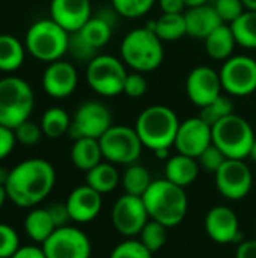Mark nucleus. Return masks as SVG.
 Wrapping results in <instances>:
<instances>
[{
  "label": "nucleus",
  "mask_w": 256,
  "mask_h": 258,
  "mask_svg": "<svg viewBox=\"0 0 256 258\" xmlns=\"http://www.w3.org/2000/svg\"><path fill=\"white\" fill-rule=\"evenodd\" d=\"M169 150H170V148H163V150H157V151H154V154H155V157H157V159H161V160H167V159H169Z\"/></svg>",
  "instance_id": "09e8293b"
},
{
  "label": "nucleus",
  "mask_w": 256,
  "mask_h": 258,
  "mask_svg": "<svg viewBox=\"0 0 256 258\" xmlns=\"http://www.w3.org/2000/svg\"><path fill=\"white\" fill-rule=\"evenodd\" d=\"M214 177L216 187L220 195L231 201H238L247 197L253 184L250 168L244 163V160L238 159H226Z\"/></svg>",
  "instance_id": "ddd939ff"
},
{
  "label": "nucleus",
  "mask_w": 256,
  "mask_h": 258,
  "mask_svg": "<svg viewBox=\"0 0 256 258\" xmlns=\"http://www.w3.org/2000/svg\"><path fill=\"white\" fill-rule=\"evenodd\" d=\"M247 11H256V0H241Z\"/></svg>",
  "instance_id": "603ef678"
},
{
  "label": "nucleus",
  "mask_w": 256,
  "mask_h": 258,
  "mask_svg": "<svg viewBox=\"0 0 256 258\" xmlns=\"http://www.w3.org/2000/svg\"><path fill=\"white\" fill-rule=\"evenodd\" d=\"M205 231L211 240L220 245L237 243L241 240L238 218L228 206H216L210 209L205 216Z\"/></svg>",
  "instance_id": "f3484780"
},
{
  "label": "nucleus",
  "mask_w": 256,
  "mask_h": 258,
  "mask_svg": "<svg viewBox=\"0 0 256 258\" xmlns=\"http://www.w3.org/2000/svg\"><path fill=\"white\" fill-rule=\"evenodd\" d=\"M213 6L216 12L219 14L220 20L229 24L234 23L246 11L241 0H216Z\"/></svg>",
  "instance_id": "58836bf2"
},
{
  "label": "nucleus",
  "mask_w": 256,
  "mask_h": 258,
  "mask_svg": "<svg viewBox=\"0 0 256 258\" xmlns=\"http://www.w3.org/2000/svg\"><path fill=\"white\" fill-rule=\"evenodd\" d=\"M35 106L30 85L17 76L0 79V124L15 130L26 122Z\"/></svg>",
  "instance_id": "423d86ee"
},
{
  "label": "nucleus",
  "mask_w": 256,
  "mask_h": 258,
  "mask_svg": "<svg viewBox=\"0 0 256 258\" xmlns=\"http://www.w3.org/2000/svg\"><path fill=\"white\" fill-rule=\"evenodd\" d=\"M249 157H250V159H252V160L256 163V138H255V141H253V144H252V148H250Z\"/></svg>",
  "instance_id": "5fc2aeb1"
},
{
  "label": "nucleus",
  "mask_w": 256,
  "mask_h": 258,
  "mask_svg": "<svg viewBox=\"0 0 256 258\" xmlns=\"http://www.w3.org/2000/svg\"><path fill=\"white\" fill-rule=\"evenodd\" d=\"M127 70L122 59L110 54H97L86 68V80L94 92L103 97H116L124 92Z\"/></svg>",
  "instance_id": "6e6552de"
},
{
  "label": "nucleus",
  "mask_w": 256,
  "mask_h": 258,
  "mask_svg": "<svg viewBox=\"0 0 256 258\" xmlns=\"http://www.w3.org/2000/svg\"><path fill=\"white\" fill-rule=\"evenodd\" d=\"M78 83L77 70L72 63L66 60H56L48 63L42 74V86L44 91L51 98H66L69 97Z\"/></svg>",
  "instance_id": "a211bd4d"
},
{
  "label": "nucleus",
  "mask_w": 256,
  "mask_h": 258,
  "mask_svg": "<svg viewBox=\"0 0 256 258\" xmlns=\"http://www.w3.org/2000/svg\"><path fill=\"white\" fill-rule=\"evenodd\" d=\"M112 127V113L100 101L81 103L71 118L69 136L75 141L80 138L100 139Z\"/></svg>",
  "instance_id": "9b49d317"
},
{
  "label": "nucleus",
  "mask_w": 256,
  "mask_h": 258,
  "mask_svg": "<svg viewBox=\"0 0 256 258\" xmlns=\"http://www.w3.org/2000/svg\"><path fill=\"white\" fill-rule=\"evenodd\" d=\"M92 17L89 0H51L50 18L68 33L78 32Z\"/></svg>",
  "instance_id": "6ab92c4d"
},
{
  "label": "nucleus",
  "mask_w": 256,
  "mask_h": 258,
  "mask_svg": "<svg viewBox=\"0 0 256 258\" xmlns=\"http://www.w3.org/2000/svg\"><path fill=\"white\" fill-rule=\"evenodd\" d=\"M237 45L256 50V11H244L234 23L229 24Z\"/></svg>",
  "instance_id": "c85d7f7f"
},
{
  "label": "nucleus",
  "mask_w": 256,
  "mask_h": 258,
  "mask_svg": "<svg viewBox=\"0 0 256 258\" xmlns=\"http://www.w3.org/2000/svg\"><path fill=\"white\" fill-rule=\"evenodd\" d=\"M149 221L142 197L124 194L116 200L112 209V224L115 230L125 237L139 236L145 224Z\"/></svg>",
  "instance_id": "4468645a"
},
{
  "label": "nucleus",
  "mask_w": 256,
  "mask_h": 258,
  "mask_svg": "<svg viewBox=\"0 0 256 258\" xmlns=\"http://www.w3.org/2000/svg\"><path fill=\"white\" fill-rule=\"evenodd\" d=\"M184 3H186V8H195V6L207 5L208 0H184Z\"/></svg>",
  "instance_id": "8fccbe9b"
},
{
  "label": "nucleus",
  "mask_w": 256,
  "mask_h": 258,
  "mask_svg": "<svg viewBox=\"0 0 256 258\" xmlns=\"http://www.w3.org/2000/svg\"><path fill=\"white\" fill-rule=\"evenodd\" d=\"M184 18L187 26V36L196 39H205L214 29L223 24L214 6L208 3L202 6L187 8V11H184Z\"/></svg>",
  "instance_id": "412c9836"
},
{
  "label": "nucleus",
  "mask_w": 256,
  "mask_h": 258,
  "mask_svg": "<svg viewBox=\"0 0 256 258\" xmlns=\"http://www.w3.org/2000/svg\"><path fill=\"white\" fill-rule=\"evenodd\" d=\"M104 157L98 139L80 138L74 141V145L71 148V160L77 169L88 172L98 163H101Z\"/></svg>",
  "instance_id": "b1692460"
},
{
  "label": "nucleus",
  "mask_w": 256,
  "mask_h": 258,
  "mask_svg": "<svg viewBox=\"0 0 256 258\" xmlns=\"http://www.w3.org/2000/svg\"><path fill=\"white\" fill-rule=\"evenodd\" d=\"M69 33L51 18L35 21L24 38L26 50L41 62L60 60L68 53Z\"/></svg>",
  "instance_id": "39448f33"
},
{
  "label": "nucleus",
  "mask_w": 256,
  "mask_h": 258,
  "mask_svg": "<svg viewBox=\"0 0 256 258\" xmlns=\"http://www.w3.org/2000/svg\"><path fill=\"white\" fill-rule=\"evenodd\" d=\"M148 91V80L142 73H128L124 85V94L130 98H142Z\"/></svg>",
  "instance_id": "79ce46f5"
},
{
  "label": "nucleus",
  "mask_w": 256,
  "mask_h": 258,
  "mask_svg": "<svg viewBox=\"0 0 256 258\" xmlns=\"http://www.w3.org/2000/svg\"><path fill=\"white\" fill-rule=\"evenodd\" d=\"M11 258H47L42 248H38L35 245H26L20 246L18 251Z\"/></svg>",
  "instance_id": "a18cd8bd"
},
{
  "label": "nucleus",
  "mask_w": 256,
  "mask_h": 258,
  "mask_svg": "<svg viewBox=\"0 0 256 258\" xmlns=\"http://www.w3.org/2000/svg\"><path fill=\"white\" fill-rule=\"evenodd\" d=\"M47 210H48V213H50L56 228L65 227L71 221V216H69L66 204H51Z\"/></svg>",
  "instance_id": "c03bdc74"
},
{
  "label": "nucleus",
  "mask_w": 256,
  "mask_h": 258,
  "mask_svg": "<svg viewBox=\"0 0 256 258\" xmlns=\"http://www.w3.org/2000/svg\"><path fill=\"white\" fill-rule=\"evenodd\" d=\"M121 181L116 166L110 162H101L95 168L86 172V184L100 192L101 195L109 194L118 187Z\"/></svg>",
  "instance_id": "cd10ccee"
},
{
  "label": "nucleus",
  "mask_w": 256,
  "mask_h": 258,
  "mask_svg": "<svg viewBox=\"0 0 256 258\" xmlns=\"http://www.w3.org/2000/svg\"><path fill=\"white\" fill-rule=\"evenodd\" d=\"M149 219L157 221L167 228L177 227L187 215L189 200L184 187L161 178L151 183L142 197Z\"/></svg>",
  "instance_id": "f03ea898"
},
{
  "label": "nucleus",
  "mask_w": 256,
  "mask_h": 258,
  "mask_svg": "<svg viewBox=\"0 0 256 258\" xmlns=\"http://www.w3.org/2000/svg\"><path fill=\"white\" fill-rule=\"evenodd\" d=\"M205 51L211 59L216 60H226L232 56L237 41L231 30L229 24H220L217 29H214L205 39Z\"/></svg>",
  "instance_id": "5701e85b"
},
{
  "label": "nucleus",
  "mask_w": 256,
  "mask_h": 258,
  "mask_svg": "<svg viewBox=\"0 0 256 258\" xmlns=\"http://www.w3.org/2000/svg\"><path fill=\"white\" fill-rule=\"evenodd\" d=\"M112 27L113 26L107 23L104 18H101L100 15H95V17H91L89 21L78 32L92 47L98 50L110 41Z\"/></svg>",
  "instance_id": "2f4dec72"
},
{
  "label": "nucleus",
  "mask_w": 256,
  "mask_h": 258,
  "mask_svg": "<svg viewBox=\"0 0 256 258\" xmlns=\"http://www.w3.org/2000/svg\"><path fill=\"white\" fill-rule=\"evenodd\" d=\"M226 159H228V157H226L214 144H211V145L198 157V163H199L201 168H204V169H207V171L216 174V172L219 171V168L226 162Z\"/></svg>",
  "instance_id": "a19ab883"
},
{
  "label": "nucleus",
  "mask_w": 256,
  "mask_h": 258,
  "mask_svg": "<svg viewBox=\"0 0 256 258\" xmlns=\"http://www.w3.org/2000/svg\"><path fill=\"white\" fill-rule=\"evenodd\" d=\"M180 124L181 121L174 109L163 104H154L140 112L134 128L143 147L157 151L174 145Z\"/></svg>",
  "instance_id": "7ed1b4c3"
},
{
  "label": "nucleus",
  "mask_w": 256,
  "mask_h": 258,
  "mask_svg": "<svg viewBox=\"0 0 256 258\" xmlns=\"http://www.w3.org/2000/svg\"><path fill=\"white\" fill-rule=\"evenodd\" d=\"M199 168L201 166L198 163V159L178 153L177 156H172L166 160L164 178L180 187H187L198 178Z\"/></svg>",
  "instance_id": "4be33fe9"
},
{
  "label": "nucleus",
  "mask_w": 256,
  "mask_h": 258,
  "mask_svg": "<svg viewBox=\"0 0 256 258\" xmlns=\"http://www.w3.org/2000/svg\"><path fill=\"white\" fill-rule=\"evenodd\" d=\"M222 88L234 97H247L256 91V60L246 54L223 60L219 71Z\"/></svg>",
  "instance_id": "9d476101"
},
{
  "label": "nucleus",
  "mask_w": 256,
  "mask_h": 258,
  "mask_svg": "<svg viewBox=\"0 0 256 258\" xmlns=\"http://www.w3.org/2000/svg\"><path fill=\"white\" fill-rule=\"evenodd\" d=\"M18 248L20 237L17 231L8 224H0V258H11Z\"/></svg>",
  "instance_id": "4c0bfd02"
},
{
  "label": "nucleus",
  "mask_w": 256,
  "mask_h": 258,
  "mask_svg": "<svg viewBox=\"0 0 256 258\" xmlns=\"http://www.w3.org/2000/svg\"><path fill=\"white\" fill-rule=\"evenodd\" d=\"M56 230L47 209H32L24 219V231L35 243H44Z\"/></svg>",
  "instance_id": "a878e982"
},
{
  "label": "nucleus",
  "mask_w": 256,
  "mask_h": 258,
  "mask_svg": "<svg viewBox=\"0 0 256 258\" xmlns=\"http://www.w3.org/2000/svg\"><path fill=\"white\" fill-rule=\"evenodd\" d=\"M14 133H15L17 142H20V144H23V145H26V147H33V145H36V144L41 141L42 135H44L41 125L32 122L30 119H27L26 122L20 124V125L14 130Z\"/></svg>",
  "instance_id": "ea45409f"
},
{
  "label": "nucleus",
  "mask_w": 256,
  "mask_h": 258,
  "mask_svg": "<svg viewBox=\"0 0 256 258\" xmlns=\"http://www.w3.org/2000/svg\"><path fill=\"white\" fill-rule=\"evenodd\" d=\"M56 171L44 159H27L14 166L5 184L8 200L21 209H32L53 190Z\"/></svg>",
  "instance_id": "f257e3e1"
},
{
  "label": "nucleus",
  "mask_w": 256,
  "mask_h": 258,
  "mask_svg": "<svg viewBox=\"0 0 256 258\" xmlns=\"http://www.w3.org/2000/svg\"><path fill=\"white\" fill-rule=\"evenodd\" d=\"M213 144V128L201 116L181 121L174 147L180 154L198 159Z\"/></svg>",
  "instance_id": "2eb2a0df"
},
{
  "label": "nucleus",
  "mask_w": 256,
  "mask_h": 258,
  "mask_svg": "<svg viewBox=\"0 0 256 258\" xmlns=\"http://www.w3.org/2000/svg\"><path fill=\"white\" fill-rule=\"evenodd\" d=\"M26 56V45L14 35H0V71L14 73L17 71Z\"/></svg>",
  "instance_id": "bb28decb"
},
{
  "label": "nucleus",
  "mask_w": 256,
  "mask_h": 258,
  "mask_svg": "<svg viewBox=\"0 0 256 258\" xmlns=\"http://www.w3.org/2000/svg\"><path fill=\"white\" fill-rule=\"evenodd\" d=\"M151 174L149 171L137 163L128 165L124 175H122V186L125 194L134 197H143V194L151 186Z\"/></svg>",
  "instance_id": "7c9ffc66"
},
{
  "label": "nucleus",
  "mask_w": 256,
  "mask_h": 258,
  "mask_svg": "<svg viewBox=\"0 0 256 258\" xmlns=\"http://www.w3.org/2000/svg\"><path fill=\"white\" fill-rule=\"evenodd\" d=\"M163 14H184V0H158Z\"/></svg>",
  "instance_id": "49530a36"
},
{
  "label": "nucleus",
  "mask_w": 256,
  "mask_h": 258,
  "mask_svg": "<svg viewBox=\"0 0 256 258\" xmlns=\"http://www.w3.org/2000/svg\"><path fill=\"white\" fill-rule=\"evenodd\" d=\"M109 258H152V252L145 248L140 240L128 237L112 249Z\"/></svg>",
  "instance_id": "c9c22d12"
},
{
  "label": "nucleus",
  "mask_w": 256,
  "mask_h": 258,
  "mask_svg": "<svg viewBox=\"0 0 256 258\" xmlns=\"http://www.w3.org/2000/svg\"><path fill=\"white\" fill-rule=\"evenodd\" d=\"M8 200V194H6V189H5V186H0V209L3 207V204H5V201Z\"/></svg>",
  "instance_id": "864d4df0"
},
{
  "label": "nucleus",
  "mask_w": 256,
  "mask_h": 258,
  "mask_svg": "<svg viewBox=\"0 0 256 258\" xmlns=\"http://www.w3.org/2000/svg\"><path fill=\"white\" fill-rule=\"evenodd\" d=\"M148 29L166 42H174L187 35V26L184 14H161L155 21H149Z\"/></svg>",
  "instance_id": "393cba45"
},
{
  "label": "nucleus",
  "mask_w": 256,
  "mask_h": 258,
  "mask_svg": "<svg viewBox=\"0 0 256 258\" xmlns=\"http://www.w3.org/2000/svg\"><path fill=\"white\" fill-rule=\"evenodd\" d=\"M47 258H91L92 245L89 237L75 227L65 225L42 243Z\"/></svg>",
  "instance_id": "f8f14e48"
},
{
  "label": "nucleus",
  "mask_w": 256,
  "mask_h": 258,
  "mask_svg": "<svg viewBox=\"0 0 256 258\" xmlns=\"http://www.w3.org/2000/svg\"><path fill=\"white\" fill-rule=\"evenodd\" d=\"M235 258H256V239L238 243Z\"/></svg>",
  "instance_id": "de8ad7c7"
},
{
  "label": "nucleus",
  "mask_w": 256,
  "mask_h": 258,
  "mask_svg": "<svg viewBox=\"0 0 256 258\" xmlns=\"http://www.w3.org/2000/svg\"><path fill=\"white\" fill-rule=\"evenodd\" d=\"M163 57V41L146 26L130 30L121 42L122 62L137 73L157 70L161 65Z\"/></svg>",
  "instance_id": "20e7f679"
},
{
  "label": "nucleus",
  "mask_w": 256,
  "mask_h": 258,
  "mask_svg": "<svg viewBox=\"0 0 256 258\" xmlns=\"http://www.w3.org/2000/svg\"><path fill=\"white\" fill-rule=\"evenodd\" d=\"M222 82L219 73L207 65H199L193 68L186 80V92L189 100L198 106L204 107L222 95Z\"/></svg>",
  "instance_id": "dca6fc26"
},
{
  "label": "nucleus",
  "mask_w": 256,
  "mask_h": 258,
  "mask_svg": "<svg viewBox=\"0 0 256 258\" xmlns=\"http://www.w3.org/2000/svg\"><path fill=\"white\" fill-rule=\"evenodd\" d=\"M234 113V103L229 97L226 95H219L216 100H213L210 104L201 107V113L199 116L210 124L211 127L214 124H217L219 121H222L223 118L229 116Z\"/></svg>",
  "instance_id": "72a5a7b5"
},
{
  "label": "nucleus",
  "mask_w": 256,
  "mask_h": 258,
  "mask_svg": "<svg viewBox=\"0 0 256 258\" xmlns=\"http://www.w3.org/2000/svg\"><path fill=\"white\" fill-rule=\"evenodd\" d=\"M98 141L103 157L113 165L136 163L143 148L136 128L128 125H112Z\"/></svg>",
  "instance_id": "1a4fd4ad"
},
{
  "label": "nucleus",
  "mask_w": 256,
  "mask_h": 258,
  "mask_svg": "<svg viewBox=\"0 0 256 258\" xmlns=\"http://www.w3.org/2000/svg\"><path fill=\"white\" fill-rule=\"evenodd\" d=\"M213 144L228 157L244 160L249 157L255 133L247 119L240 115H229L214 124L213 127Z\"/></svg>",
  "instance_id": "0eeeda50"
},
{
  "label": "nucleus",
  "mask_w": 256,
  "mask_h": 258,
  "mask_svg": "<svg viewBox=\"0 0 256 258\" xmlns=\"http://www.w3.org/2000/svg\"><path fill=\"white\" fill-rule=\"evenodd\" d=\"M103 195L100 192H97L95 189H92L88 184L78 186L75 187L68 200H66V207L71 216L72 222L77 224H88L91 221H94L103 207Z\"/></svg>",
  "instance_id": "aec40b11"
},
{
  "label": "nucleus",
  "mask_w": 256,
  "mask_h": 258,
  "mask_svg": "<svg viewBox=\"0 0 256 258\" xmlns=\"http://www.w3.org/2000/svg\"><path fill=\"white\" fill-rule=\"evenodd\" d=\"M68 53L81 62H91L97 56V48L92 47L81 35L80 32L69 33V42H68Z\"/></svg>",
  "instance_id": "e433bc0d"
},
{
  "label": "nucleus",
  "mask_w": 256,
  "mask_h": 258,
  "mask_svg": "<svg viewBox=\"0 0 256 258\" xmlns=\"http://www.w3.org/2000/svg\"><path fill=\"white\" fill-rule=\"evenodd\" d=\"M9 172H11V171H8L6 168L0 166V186H5V184H6L8 177H9Z\"/></svg>",
  "instance_id": "3c124183"
},
{
  "label": "nucleus",
  "mask_w": 256,
  "mask_h": 258,
  "mask_svg": "<svg viewBox=\"0 0 256 258\" xmlns=\"http://www.w3.org/2000/svg\"><path fill=\"white\" fill-rule=\"evenodd\" d=\"M155 0H112V8L125 18L143 17L152 6Z\"/></svg>",
  "instance_id": "f704fd0d"
},
{
  "label": "nucleus",
  "mask_w": 256,
  "mask_h": 258,
  "mask_svg": "<svg viewBox=\"0 0 256 258\" xmlns=\"http://www.w3.org/2000/svg\"><path fill=\"white\" fill-rule=\"evenodd\" d=\"M139 240L143 243L145 248H148L154 254L164 246L167 240V227L157 221L149 219L142 228V231L139 233Z\"/></svg>",
  "instance_id": "473e14b6"
},
{
  "label": "nucleus",
  "mask_w": 256,
  "mask_h": 258,
  "mask_svg": "<svg viewBox=\"0 0 256 258\" xmlns=\"http://www.w3.org/2000/svg\"><path fill=\"white\" fill-rule=\"evenodd\" d=\"M17 144V138L12 128L0 124V160L6 159Z\"/></svg>",
  "instance_id": "37998d69"
},
{
  "label": "nucleus",
  "mask_w": 256,
  "mask_h": 258,
  "mask_svg": "<svg viewBox=\"0 0 256 258\" xmlns=\"http://www.w3.org/2000/svg\"><path fill=\"white\" fill-rule=\"evenodd\" d=\"M41 128L44 136L50 139H57L69 132L71 118L68 112L62 107H50L42 113L41 118Z\"/></svg>",
  "instance_id": "c756f323"
}]
</instances>
